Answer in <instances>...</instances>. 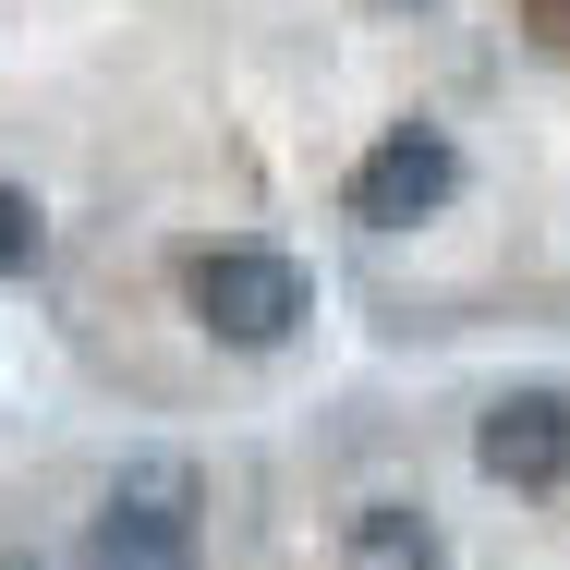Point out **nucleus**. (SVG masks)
Wrapping results in <instances>:
<instances>
[{"label": "nucleus", "instance_id": "obj_2", "mask_svg": "<svg viewBox=\"0 0 570 570\" xmlns=\"http://www.w3.org/2000/svg\"><path fill=\"white\" fill-rule=\"evenodd\" d=\"M183 304H195V328L230 352H279L292 328H304V267L279 255V243H195L183 255Z\"/></svg>", "mask_w": 570, "mask_h": 570}, {"label": "nucleus", "instance_id": "obj_8", "mask_svg": "<svg viewBox=\"0 0 570 570\" xmlns=\"http://www.w3.org/2000/svg\"><path fill=\"white\" fill-rule=\"evenodd\" d=\"M0 570H37V559H0Z\"/></svg>", "mask_w": 570, "mask_h": 570}, {"label": "nucleus", "instance_id": "obj_7", "mask_svg": "<svg viewBox=\"0 0 570 570\" xmlns=\"http://www.w3.org/2000/svg\"><path fill=\"white\" fill-rule=\"evenodd\" d=\"M522 37H534L547 61H570V0H522Z\"/></svg>", "mask_w": 570, "mask_h": 570}, {"label": "nucleus", "instance_id": "obj_5", "mask_svg": "<svg viewBox=\"0 0 570 570\" xmlns=\"http://www.w3.org/2000/svg\"><path fill=\"white\" fill-rule=\"evenodd\" d=\"M341 570H450V534L425 498H364L341 522Z\"/></svg>", "mask_w": 570, "mask_h": 570}, {"label": "nucleus", "instance_id": "obj_6", "mask_svg": "<svg viewBox=\"0 0 570 570\" xmlns=\"http://www.w3.org/2000/svg\"><path fill=\"white\" fill-rule=\"evenodd\" d=\"M37 255H49V219H37V195H12V183H0V279H24Z\"/></svg>", "mask_w": 570, "mask_h": 570}, {"label": "nucleus", "instance_id": "obj_1", "mask_svg": "<svg viewBox=\"0 0 570 570\" xmlns=\"http://www.w3.org/2000/svg\"><path fill=\"white\" fill-rule=\"evenodd\" d=\"M195 559H207V485H195V461H170V450L121 461L98 522H86V570H195Z\"/></svg>", "mask_w": 570, "mask_h": 570}, {"label": "nucleus", "instance_id": "obj_4", "mask_svg": "<svg viewBox=\"0 0 570 570\" xmlns=\"http://www.w3.org/2000/svg\"><path fill=\"white\" fill-rule=\"evenodd\" d=\"M473 461H485V485L559 498V485H570V389H510V401H485Z\"/></svg>", "mask_w": 570, "mask_h": 570}, {"label": "nucleus", "instance_id": "obj_3", "mask_svg": "<svg viewBox=\"0 0 570 570\" xmlns=\"http://www.w3.org/2000/svg\"><path fill=\"white\" fill-rule=\"evenodd\" d=\"M450 195H461V146L438 121H389L364 146V170H352V219L364 230H413V219H438Z\"/></svg>", "mask_w": 570, "mask_h": 570}]
</instances>
